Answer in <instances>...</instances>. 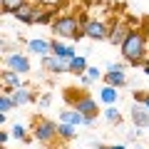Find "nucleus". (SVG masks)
<instances>
[{
  "label": "nucleus",
  "instance_id": "33",
  "mask_svg": "<svg viewBox=\"0 0 149 149\" xmlns=\"http://www.w3.org/2000/svg\"><path fill=\"white\" fill-rule=\"evenodd\" d=\"M109 149H127L124 144H109Z\"/></svg>",
  "mask_w": 149,
  "mask_h": 149
},
{
  "label": "nucleus",
  "instance_id": "3",
  "mask_svg": "<svg viewBox=\"0 0 149 149\" xmlns=\"http://www.w3.org/2000/svg\"><path fill=\"white\" fill-rule=\"evenodd\" d=\"M57 127H60V122H55V119H37V122L32 124V137H35L40 144L50 147L55 139H60Z\"/></svg>",
  "mask_w": 149,
  "mask_h": 149
},
{
  "label": "nucleus",
  "instance_id": "18",
  "mask_svg": "<svg viewBox=\"0 0 149 149\" xmlns=\"http://www.w3.org/2000/svg\"><path fill=\"white\" fill-rule=\"evenodd\" d=\"M104 85H112V87H124L127 85V74L124 72H104Z\"/></svg>",
  "mask_w": 149,
  "mask_h": 149
},
{
  "label": "nucleus",
  "instance_id": "12",
  "mask_svg": "<svg viewBox=\"0 0 149 149\" xmlns=\"http://www.w3.org/2000/svg\"><path fill=\"white\" fill-rule=\"evenodd\" d=\"M0 82H3V90H5V92H13V90H20V87H25V82H22V74L13 72V70H3V74H0Z\"/></svg>",
  "mask_w": 149,
  "mask_h": 149
},
{
  "label": "nucleus",
  "instance_id": "26",
  "mask_svg": "<svg viewBox=\"0 0 149 149\" xmlns=\"http://www.w3.org/2000/svg\"><path fill=\"white\" fill-rule=\"evenodd\" d=\"M85 74L90 77L92 82H95V80H100V77H102V70H100V67H95V65H90V70H87Z\"/></svg>",
  "mask_w": 149,
  "mask_h": 149
},
{
  "label": "nucleus",
  "instance_id": "13",
  "mask_svg": "<svg viewBox=\"0 0 149 149\" xmlns=\"http://www.w3.org/2000/svg\"><path fill=\"white\" fill-rule=\"evenodd\" d=\"M13 102H15V107H22V104H32L35 102V92L30 90V87H20V90H13Z\"/></svg>",
  "mask_w": 149,
  "mask_h": 149
},
{
  "label": "nucleus",
  "instance_id": "14",
  "mask_svg": "<svg viewBox=\"0 0 149 149\" xmlns=\"http://www.w3.org/2000/svg\"><path fill=\"white\" fill-rule=\"evenodd\" d=\"M52 55H57V57H62V60H72V57H77V52H74V45H65L62 40H52Z\"/></svg>",
  "mask_w": 149,
  "mask_h": 149
},
{
  "label": "nucleus",
  "instance_id": "10",
  "mask_svg": "<svg viewBox=\"0 0 149 149\" xmlns=\"http://www.w3.org/2000/svg\"><path fill=\"white\" fill-rule=\"evenodd\" d=\"M42 67L52 74H62V72H70V60H62L57 55H47V57H42Z\"/></svg>",
  "mask_w": 149,
  "mask_h": 149
},
{
  "label": "nucleus",
  "instance_id": "9",
  "mask_svg": "<svg viewBox=\"0 0 149 149\" xmlns=\"http://www.w3.org/2000/svg\"><path fill=\"white\" fill-rule=\"evenodd\" d=\"M129 117H132V124L137 129H147L149 127V109L144 104H139V102H134L132 109H129Z\"/></svg>",
  "mask_w": 149,
  "mask_h": 149
},
{
  "label": "nucleus",
  "instance_id": "23",
  "mask_svg": "<svg viewBox=\"0 0 149 149\" xmlns=\"http://www.w3.org/2000/svg\"><path fill=\"white\" fill-rule=\"evenodd\" d=\"M10 134H13V139H15V142H27V137H30V134H27V129L22 127V124H13V129H10Z\"/></svg>",
  "mask_w": 149,
  "mask_h": 149
},
{
  "label": "nucleus",
  "instance_id": "7",
  "mask_svg": "<svg viewBox=\"0 0 149 149\" xmlns=\"http://www.w3.org/2000/svg\"><path fill=\"white\" fill-rule=\"evenodd\" d=\"M129 32H132V27H129L124 20H112V22H109V42L122 47V42L127 40Z\"/></svg>",
  "mask_w": 149,
  "mask_h": 149
},
{
  "label": "nucleus",
  "instance_id": "31",
  "mask_svg": "<svg viewBox=\"0 0 149 149\" xmlns=\"http://www.w3.org/2000/svg\"><path fill=\"white\" fill-rule=\"evenodd\" d=\"M80 82H82V87H90L92 85V80L87 77V74H80Z\"/></svg>",
  "mask_w": 149,
  "mask_h": 149
},
{
  "label": "nucleus",
  "instance_id": "2",
  "mask_svg": "<svg viewBox=\"0 0 149 149\" xmlns=\"http://www.w3.org/2000/svg\"><path fill=\"white\" fill-rule=\"evenodd\" d=\"M50 27H52V35L57 40H82L85 37V32H82V17L70 15V13L67 15H57Z\"/></svg>",
  "mask_w": 149,
  "mask_h": 149
},
{
  "label": "nucleus",
  "instance_id": "29",
  "mask_svg": "<svg viewBox=\"0 0 149 149\" xmlns=\"http://www.w3.org/2000/svg\"><path fill=\"white\" fill-rule=\"evenodd\" d=\"M137 137H139V129H137V127L127 132V139H129V142H137Z\"/></svg>",
  "mask_w": 149,
  "mask_h": 149
},
{
  "label": "nucleus",
  "instance_id": "32",
  "mask_svg": "<svg viewBox=\"0 0 149 149\" xmlns=\"http://www.w3.org/2000/svg\"><path fill=\"white\" fill-rule=\"evenodd\" d=\"M92 147H95V149H109V144H102V142H92Z\"/></svg>",
  "mask_w": 149,
  "mask_h": 149
},
{
  "label": "nucleus",
  "instance_id": "36",
  "mask_svg": "<svg viewBox=\"0 0 149 149\" xmlns=\"http://www.w3.org/2000/svg\"><path fill=\"white\" fill-rule=\"evenodd\" d=\"M132 149H144V147H142L139 142H134V144H132Z\"/></svg>",
  "mask_w": 149,
  "mask_h": 149
},
{
  "label": "nucleus",
  "instance_id": "20",
  "mask_svg": "<svg viewBox=\"0 0 149 149\" xmlns=\"http://www.w3.org/2000/svg\"><path fill=\"white\" fill-rule=\"evenodd\" d=\"M52 22H55V13L50 8H40V13L35 17V25H52Z\"/></svg>",
  "mask_w": 149,
  "mask_h": 149
},
{
  "label": "nucleus",
  "instance_id": "17",
  "mask_svg": "<svg viewBox=\"0 0 149 149\" xmlns=\"http://www.w3.org/2000/svg\"><path fill=\"white\" fill-rule=\"evenodd\" d=\"M87 70H90V65H87V57H85V55H77V57L70 60V72H72V74L80 77V74H85Z\"/></svg>",
  "mask_w": 149,
  "mask_h": 149
},
{
  "label": "nucleus",
  "instance_id": "1",
  "mask_svg": "<svg viewBox=\"0 0 149 149\" xmlns=\"http://www.w3.org/2000/svg\"><path fill=\"white\" fill-rule=\"evenodd\" d=\"M147 47H149V40L142 30H132L127 35V40L122 42L119 52H122L124 62L129 65H144L147 62Z\"/></svg>",
  "mask_w": 149,
  "mask_h": 149
},
{
  "label": "nucleus",
  "instance_id": "8",
  "mask_svg": "<svg viewBox=\"0 0 149 149\" xmlns=\"http://www.w3.org/2000/svg\"><path fill=\"white\" fill-rule=\"evenodd\" d=\"M37 13H40V5H35V3H30V0H27L25 5H20L15 13H13V17H15V20H20L22 25H35Z\"/></svg>",
  "mask_w": 149,
  "mask_h": 149
},
{
  "label": "nucleus",
  "instance_id": "21",
  "mask_svg": "<svg viewBox=\"0 0 149 149\" xmlns=\"http://www.w3.org/2000/svg\"><path fill=\"white\" fill-rule=\"evenodd\" d=\"M104 119H107L109 124H122V122H124L122 112H119L117 107H107V109H104Z\"/></svg>",
  "mask_w": 149,
  "mask_h": 149
},
{
  "label": "nucleus",
  "instance_id": "30",
  "mask_svg": "<svg viewBox=\"0 0 149 149\" xmlns=\"http://www.w3.org/2000/svg\"><path fill=\"white\" fill-rule=\"evenodd\" d=\"M13 137V134L10 132H5V129H3V132H0V144H3V147H5V142H8V139H10Z\"/></svg>",
  "mask_w": 149,
  "mask_h": 149
},
{
  "label": "nucleus",
  "instance_id": "4",
  "mask_svg": "<svg viewBox=\"0 0 149 149\" xmlns=\"http://www.w3.org/2000/svg\"><path fill=\"white\" fill-rule=\"evenodd\" d=\"M82 32L90 40H109V22L104 17H85L82 20Z\"/></svg>",
  "mask_w": 149,
  "mask_h": 149
},
{
  "label": "nucleus",
  "instance_id": "34",
  "mask_svg": "<svg viewBox=\"0 0 149 149\" xmlns=\"http://www.w3.org/2000/svg\"><path fill=\"white\" fill-rule=\"evenodd\" d=\"M142 67H144V74H147V77H149V60H147V62L142 65Z\"/></svg>",
  "mask_w": 149,
  "mask_h": 149
},
{
  "label": "nucleus",
  "instance_id": "27",
  "mask_svg": "<svg viewBox=\"0 0 149 149\" xmlns=\"http://www.w3.org/2000/svg\"><path fill=\"white\" fill-rule=\"evenodd\" d=\"M13 52H17V50H15V45H13L10 40H3V55L8 57V55H13Z\"/></svg>",
  "mask_w": 149,
  "mask_h": 149
},
{
  "label": "nucleus",
  "instance_id": "11",
  "mask_svg": "<svg viewBox=\"0 0 149 149\" xmlns=\"http://www.w3.org/2000/svg\"><path fill=\"white\" fill-rule=\"evenodd\" d=\"M27 52L47 57V55H52V42L50 40H42V37H32V40H27Z\"/></svg>",
  "mask_w": 149,
  "mask_h": 149
},
{
  "label": "nucleus",
  "instance_id": "15",
  "mask_svg": "<svg viewBox=\"0 0 149 149\" xmlns=\"http://www.w3.org/2000/svg\"><path fill=\"white\" fill-rule=\"evenodd\" d=\"M117 100H119V90H117V87L104 85V87L100 90V102H102V104H107V107H114V104H117Z\"/></svg>",
  "mask_w": 149,
  "mask_h": 149
},
{
  "label": "nucleus",
  "instance_id": "25",
  "mask_svg": "<svg viewBox=\"0 0 149 149\" xmlns=\"http://www.w3.org/2000/svg\"><path fill=\"white\" fill-rule=\"evenodd\" d=\"M124 70H127V65H124V62H107L104 72H124Z\"/></svg>",
  "mask_w": 149,
  "mask_h": 149
},
{
  "label": "nucleus",
  "instance_id": "28",
  "mask_svg": "<svg viewBox=\"0 0 149 149\" xmlns=\"http://www.w3.org/2000/svg\"><path fill=\"white\" fill-rule=\"evenodd\" d=\"M50 102H52V95H50V92H45V95L40 97V107H50Z\"/></svg>",
  "mask_w": 149,
  "mask_h": 149
},
{
  "label": "nucleus",
  "instance_id": "16",
  "mask_svg": "<svg viewBox=\"0 0 149 149\" xmlns=\"http://www.w3.org/2000/svg\"><path fill=\"white\" fill-rule=\"evenodd\" d=\"M60 122L77 127V124H85V117H82V114L74 109V107H70V109H62V112H60Z\"/></svg>",
  "mask_w": 149,
  "mask_h": 149
},
{
  "label": "nucleus",
  "instance_id": "19",
  "mask_svg": "<svg viewBox=\"0 0 149 149\" xmlns=\"http://www.w3.org/2000/svg\"><path fill=\"white\" fill-rule=\"evenodd\" d=\"M57 134H60V139H62V142H72V139L77 137V127H72V124H65V122H60V127H57Z\"/></svg>",
  "mask_w": 149,
  "mask_h": 149
},
{
  "label": "nucleus",
  "instance_id": "22",
  "mask_svg": "<svg viewBox=\"0 0 149 149\" xmlns=\"http://www.w3.org/2000/svg\"><path fill=\"white\" fill-rule=\"evenodd\" d=\"M27 0H0V5H3V13L5 15H13V13L17 10L20 5H25Z\"/></svg>",
  "mask_w": 149,
  "mask_h": 149
},
{
  "label": "nucleus",
  "instance_id": "6",
  "mask_svg": "<svg viewBox=\"0 0 149 149\" xmlns=\"http://www.w3.org/2000/svg\"><path fill=\"white\" fill-rule=\"evenodd\" d=\"M5 70H13V72H17V74H27L30 72V60L22 52H13V55L5 57Z\"/></svg>",
  "mask_w": 149,
  "mask_h": 149
},
{
  "label": "nucleus",
  "instance_id": "24",
  "mask_svg": "<svg viewBox=\"0 0 149 149\" xmlns=\"http://www.w3.org/2000/svg\"><path fill=\"white\" fill-rule=\"evenodd\" d=\"M13 107H15V102H13V95H10V92H3V97H0V112H3V114H8Z\"/></svg>",
  "mask_w": 149,
  "mask_h": 149
},
{
  "label": "nucleus",
  "instance_id": "5",
  "mask_svg": "<svg viewBox=\"0 0 149 149\" xmlns=\"http://www.w3.org/2000/svg\"><path fill=\"white\" fill-rule=\"evenodd\" d=\"M72 107L80 112L85 119H95L97 114H100V104H97L95 97H90V95H80V97H74Z\"/></svg>",
  "mask_w": 149,
  "mask_h": 149
},
{
  "label": "nucleus",
  "instance_id": "35",
  "mask_svg": "<svg viewBox=\"0 0 149 149\" xmlns=\"http://www.w3.org/2000/svg\"><path fill=\"white\" fill-rule=\"evenodd\" d=\"M142 104H144V107L149 109V92H147V97H144V102H142Z\"/></svg>",
  "mask_w": 149,
  "mask_h": 149
}]
</instances>
